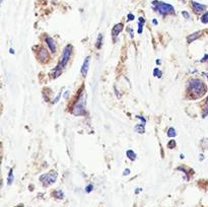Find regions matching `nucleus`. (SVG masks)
I'll return each instance as SVG.
<instances>
[{"mask_svg":"<svg viewBox=\"0 0 208 207\" xmlns=\"http://www.w3.org/2000/svg\"><path fill=\"white\" fill-rule=\"evenodd\" d=\"M207 87L201 79L192 78L188 82V94L192 99L201 98L206 93Z\"/></svg>","mask_w":208,"mask_h":207,"instance_id":"f257e3e1","label":"nucleus"},{"mask_svg":"<svg viewBox=\"0 0 208 207\" xmlns=\"http://www.w3.org/2000/svg\"><path fill=\"white\" fill-rule=\"evenodd\" d=\"M72 50H73L72 45H67L66 47L64 48L63 52H62V55H61V58L59 60L58 65H57V66L51 71V75H52L53 78L58 77V76H60V74L63 72V69L67 65L68 61H69V59H70V57H71Z\"/></svg>","mask_w":208,"mask_h":207,"instance_id":"f03ea898","label":"nucleus"},{"mask_svg":"<svg viewBox=\"0 0 208 207\" xmlns=\"http://www.w3.org/2000/svg\"><path fill=\"white\" fill-rule=\"evenodd\" d=\"M86 91L82 90V93L79 94V97L77 98V99H76V102L74 104L72 114H74L75 116H83V115H86Z\"/></svg>","mask_w":208,"mask_h":207,"instance_id":"7ed1b4c3","label":"nucleus"},{"mask_svg":"<svg viewBox=\"0 0 208 207\" xmlns=\"http://www.w3.org/2000/svg\"><path fill=\"white\" fill-rule=\"evenodd\" d=\"M151 3H152L155 10L156 11V12H159L160 15H168V14H174L175 13L174 6L169 4V3L157 1V0H155V1H152Z\"/></svg>","mask_w":208,"mask_h":207,"instance_id":"20e7f679","label":"nucleus"},{"mask_svg":"<svg viewBox=\"0 0 208 207\" xmlns=\"http://www.w3.org/2000/svg\"><path fill=\"white\" fill-rule=\"evenodd\" d=\"M57 178H58V174H57V172L51 171V172H47V174L42 175L39 180L43 183V185L45 187H48V186L53 185V184L57 181Z\"/></svg>","mask_w":208,"mask_h":207,"instance_id":"39448f33","label":"nucleus"},{"mask_svg":"<svg viewBox=\"0 0 208 207\" xmlns=\"http://www.w3.org/2000/svg\"><path fill=\"white\" fill-rule=\"evenodd\" d=\"M90 56H86V58H84L81 68H80V73H81V75L83 76V77H86V76L87 75L88 69H90Z\"/></svg>","mask_w":208,"mask_h":207,"instance_id":"423d86ee","label":"nucleus"},{"mask_svg":"<svg viewBox=\"0 0 208 207\" xmlns=\"http://www.w3.org/2000/svg\"><path fill=\"white\" fill-rule=\"evenodd\" d=\"M123 29H124V25L123 24H117L114 25V28L112 29V38L114 39H116V38L119 36V34H120Z\"/></svg>","mask_w":208,"mask_h":207,"instance_id":"0eeeda50","label":"nucleus"},{"mask_svg":"<svg viewBox=\"0 0 208 207\" xmlns=\"http://www.w3.org/2000/svg\"><path fill=\"white\" fill-rule=\"evenodd\" d=\"M45 41H46V43H47V45H48V47H49V49H50V51H51L52 53H56L57 46H56L55 41H54V40L52 39V38H50V37H47V38H46Z\"/></svg>","mask_w":208,"mask_h":207,"instance_id":"6e6552de","label":"nucleus"},{"mask_svg":"<svg viewBox=\"0 0 208 207\" xmlns=\"http://www.w3.org/2000/svg\"><path fill=\"white\" fill-rule=\"evenodd\" d=\"M192 6H193V9L196 13H202L204 10L206 9V5H203V4H200L198 2H195V1H192Z\"/></svg>","mask_w":208,"mask_h":207,"instance_id":"1a4fd4ad","label":"nucleus"},{"mask_svg":"<svg viewBox=\"0 0 208 207\" xmlns=\"http://www.w3.org/2000/svg\"><path fill=\"white\" fill-rule=\"evenodd\" d=\"M201 34H202V32H196V33H193V34H189V36L187 37V42H188V44H191L192 42H194V41H196V40H198L200 37H201Z\"/></svg>","mask_w":208,"mask_h":207,"instance_id":"9d476101","label":"nucleus"},{"mask_svg":"<svg viewBox=\"0 0 208 207\" xmlns=\"http://www.w3.org/2000/svg\"><path fill=\"white\" fill-rule=\"evenodd\" d=\"M39 55H40V60L42 61V62H45V61L49 58V53H48V51L45 48H41L40 49Z\"/></svg>","mask_w":208,"mask_h":207,"instance_id":"9b49d317","label":"nucleus"},{"mask_svg":"<svg viewBox=\"0 0 208 207\" xmlns=\"http://www.w3.org/2000/svg\"><path fill=\"white\" fill-rule=\"evenodd\" d=\"M126 155H127V158H128L130 160H132V162H135L137 159V154L134 152V150H132V149H128V150L126 151Z\"/></svg>","mask_w":208,"mask_h":207,"instance_id":"f8f14e48","label":"nucleus"},{"mask_svg":"<svg viewBox=\"0 0 208 207\" xmlns=\"http://www.w3.org/2000/svg\"><path fill=\"white\" fill-rule=\"evenodd\" d=\"M144 22H145V21H144V18L143 17H139L138 18V34H142V30H143V25H144Z\"/></svg>","mask_w":208,"mask_h":207,"instance_id":"ddd939ff","label":"nucleus"},{"mask_svg":"<svg viewBox=\"0 0 208 207\" xmlns=\"http://www.w3.org/2000/svg\"><path fill=\"white\" fill-rule=\"evenodd\" d=\"M14 180V176H13V168H10L9 172H8V177H7V185H11L13 183Z\"/></svg>","mask_w":208,"mask_h":207,"instance_id":"4468645a","label":"nucleus"},{"mask_svg":"<svg viewBox=\"0 0 208 207\" xmlns=\"http://www.w3.org/2000/svg\"><path fill=\"white\" fill-rule=\"evenodd\" d=\"M135 131L138 132V133H144L145 132V124L142 123V124H138L135 126Z\"/></svg>","mask_w":208,"mask_h":207,"instance_id":"2eb2a0df","label":"nucleus"},{"mask_svg":"<svg viewBox=\"0 0 208 207\" xmlns=\"http://www.w3.org/2000/svg\"><path fill=\"white\" fill-rule=\"evenodd\" d=\"M208 116V98L205 102V105H204V108H203V113H202V117L203 118H206Z\"/></svg>","mask_w":208,"mask_h":207,"instance_id":"dca6fc26","label":"nucleus"},{"mask_svg":"<svg viewBox=\"0 0 208 207\" xmlns=\"http://www.w3.org/2000/svg\"><path fill=\"white\" fill-rule=\"evenodd\" d=\"M102 44H103V34H99L98 36V40H97V44H95V47L98 49L102 48Z\"/></svg>","mask_w":208,"mask_h":207,"instance_id":"f3484780","label":"nucleus"},{"mask_svg":"<svg viewBox=\"0 0 208 207\" xmlns=\"http://www.w3.org/2000/svg\"><path fill=\"white\" fill-rule=\"evenodd\" d=\"M168 136H169V137H172V138H174V137L177 136V132H176L175 128L171 127V128H169V129L168 130Z\"/></svg>","mask_w":208,"mask_h":207,"instance_id":"a211bd4d","label":"nucleus"},{"mask_svg":"<svg viewBox=\"0 0 208 207\" xmlns=\"http://www.w3.org/2000/svg\"><path fill=\"white\" fill-rule=\"evenodd\" d=\"M153 76L157 78H160L161 76H163V72H161L159 68H155V70H153Z\"/></svg>","mask_w":208,"mask_h":207,"instance_id":"6ab92c4d","label":"nucleus"},{"mask_svg":"<svg viewBox=\"0 0 208 207\" xmlns=\"http://www.w3.org/2000/svg\"><path fill=\"white\" fill-rule=\"evenodd\" d=\"M54 195H55V197L58 198V199H63V197H64V193L61 190L55 191V192H54Z\"/></svg>","mask_w":208,"mask_h":207,"instance_id":"aec40b11","label":"nucleus"},{"mask_svg":"<svg viewBox=\"0 0 208 207\" xmlns=\"http://www.w3.org/2000/svg\"><path fill=\"white\" fill-rule=\"evenodd\" d=\"M201 21L202 24H208V12L204 13L201 16Z\"/></svg>","mask_w":208,"mask_h":207,"instance_id":"412c9836","label":"nucleus"},{"mask_svg":"<svg viewBox=\"0 0 208 207\" xmlns=\"http://www.w3.org/2000/svg\"><path fill=\"white\" fill-rule=\"evenodd\" d=\"M168 147L171 148V149L175 148L176 147V141L175 140H171V141H169V142L168 143Z\"/></svg>","mask_w":208,"mask_h":207,"instance_id":"4be33fe9","label":"nucleus"},{"mask_svg":"<svg viewBox=\"0 0 208 207\" xmlns=\"http://www.w3.org/2000/svg\"><path fill=\"white\" fill-rule=\"evenodd\" d=\"M92 190H94V185H87L86 187V193H90Z\"/></svg>","mask_w":208,"mask_h":207,"instance_id":"5701e85b","label":"nucleus"},{"mask_svg":"<svg viewBox=\"0 0 208 207\" xmlns=\"http://www.w3.org/2000/svg\"><path fill=\"white\" fill-rule=\"evenodd\" d=\"M114 91H115V94H116L117 99H120V98H121V94L119 93V90H118V89H117L116 86H114Z\"/></svg>","mask_w":208,"mask_h":207,"instance_id":"b1692460","label":"nucleus"},{"mask_svg":"<svg viewBox=\"0 0 208 207\" xmlns=\"http://www.w3.org/2000/svg\"><path fill=\"white\" fill-rule=\"evenodd\" d=\"M182 14H183V16L185 17V18H187V20H190V14H189L187 11H182Z\"/></svg>","mask_w":208,"mask_h":207,"instance_id":"393cba45","label":"nucleus"},{"mask_svg":"<svg viewBox=\"0 0 208 207\" xmlns=\"http://www.w3.org/2000/svg\"><path fill=\"white\" fill-rule=\"evenodd\" d=\"M134 18H135V16H134L132 13H129L128 16H127V20H128V21H133Z\"/></svg>","mask_w":208,"mask_h":207,"instance_id":"a878e982","label":"nucleus"},{"mask_svg":"<svg viewBox=\"0 0 208 207\" xmlns=\"http://www.w3.org/2000/svg\"><path fill=\"white\" fill-rule=\"evenodd\" d=\"M69 94H70V90H66V91H65L64 94H63L64 99H68L69 98Z\"/></svg>","mask_w":208,"mask_h":207,"instance_id":"bb28decb","label":"nucleus"},{"mask_svg":"<svg viewBox=\"0 0 208 207\" xmlns=\"http://www.w3.org/2000/svg\"><path fill=\"white\" fill-rule=\"evenodd\" d=\"M137 118H138V119H140V120L142 121V123H144V124L146 123V120H145V118H144V117H142V116H137Z\"/></svg>","mask_w":208,"mask_h":207,"instance_id":"cd10ccee","label":"nucleus"},{"mask_svg":"<svg viewBox=\"0 0 208 207\" xmlns=\"http://www.w3.org/2000/svg\"><path fill=\"white\" fill-rule=\"evenodd\" d=\"M208 60V54H206L205 56H204V58H202L201 60H200V62H205V61Z\"/></svg>","mask_w":208,"mask_h":207,"instance_id":"c85d7f7f","label":"nucleus"},{"mask_svg":"<svg viewBox=\"0 0 208 207\" xmlns=\"http://www.w3.org/2000/svg\"><path fill=\"white\" fill-rule=\"evenodd\" d=\"M130 172H130L129 168H126V170L124 171V174H123V175H124V176H128V175L130 174Z\"/></svg>","mask_w":208,"mask_h":207,"instance_id":"c756f323","label":"nucleus"},{"mask_svg":"<svg viewBox=\"0 0 208 207\" xmlns=\"http://www.w3.org/2000/svg\"><path fill=\"white\" fill-rule=\"evenodd\" d=\"M129 34H130L131 38H133V37H134V34H133V30H132V29H129Z\"/></svg>","mask_w":208,"mask_h":207,"instance_id":"7c9ffc66","label":"nucleus"},{"mask_svg":"<svg viewBox=\"0 0 208 207\" xmlns=\"http://www.w3.org/2000/svg\"><path fill=\"white\" fill-rule=\"evenodd\" d=\"M141 191H142L141 188H139V189H136V190H135V194H139V193L141 192Z\"/></svg>","mask_w":208,"mask_h":207,"instance_id":"2f4dec72","label":"nucleus"},{"mask_svg":"<svg viewBox=\"0 0 208 207\" xmlns=\"http://www.w3.org/2000/svg\"><path fill=\"white\" fill-rule=\"evenodd\" d=\"M152 24H153V25H157V21H156V20H152Z\"/></svg>","mask_w":208,"mask_h":207,"instance_id":"473e14b6","label":"nucleus"},{"mask_svg":"<svg viewBox=\"0 0 208 207\" xmlns=\"http://www.w3.org/2000/svg\"><path fill=\"white\" fill-rule=\"evenodd\" d=\"M156 64H157V65H160V64H161V63H160V59H157V60H156Z\"/></svg>","mask_w":208,"mask_h":207,"instance_id":"72a5a7b5","label":"nucleus"},{"mask_svg":"<svg viewBox=\"0 0 208 207\" xmlns=\"http://www.w3.org/2000/svg\"><path fill=\"white\" fill-rule=\"evenodd\" d=\"M9 52H10V53H11V54H14V50H13V49H12V48H11V49H10V50H9Z\"/></svg>","mask_w":208,"mask_h":207,"instance_id":"f704fd0d","label":"nucleus"},{"mask_svg":"<svg viewBox=\"0 0 208 207\" xmlns=\"http://www.w3.org/2000/svg\"><path fill=\"white\" fill-rule=\"evenodd\" d=\"M204 159V155L203 154H200V160H202Z\"/></svg>","mask_w":208,"mask_h":207,"instance_id":"c9c22d12","label":"nucleus"},{"mask_svg":"<svg viewBox=\"0 0 208 207\" xmlns=\"http://www.w3.org/2000/svg\"><path fill=\"white\" fill-rule=\"evenodd\" d=\"M202 74H203V75H205V76H206V77L208 78V73H206V72H203V73H202Z\"/></svg>","mask_w":208,"mask_h":207,"instance_id":"e433bc0d","label":"nucleus"},{"mask_svg":"<svg viewBox=\"0 0 208 207\" xmlns=\"http://www.w3.org/2000/svg\"><path fill=\"white\" fill-rule=\"evenodd\" d=\"M16 207H24V205H18V206H16Z\"/></svg>","mask_w":208,"mask_h":207,"instance_id":"4c0bfd02","label":"nucleus"},{"mask_svg":"<svg viewBox=\"0 0 208 207\" xmlns=\"http://www.w3.org/2000/svg\"><path fill=\"white\" fill-rule=\"evenodd\" d=\"M180 1H182V2H185V0H180Z\"/></svg>","mask_w":208,"mask_h":207,"instance_id":"58836bf2","label":"nucleus"}]
</instances>
